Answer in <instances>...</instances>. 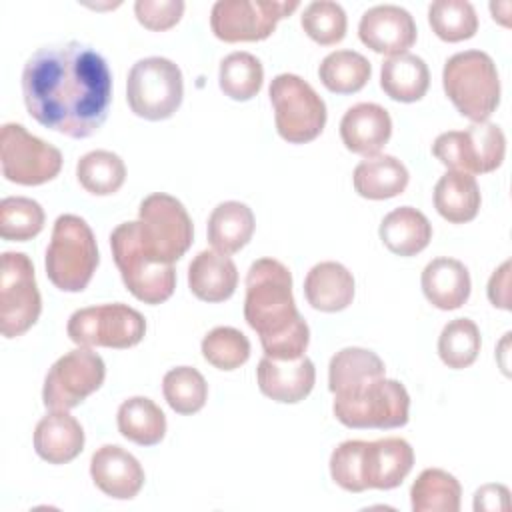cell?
Instances as JSON below:
<instances>
[{
	"instance_id": "7402d4cb",
	"label": "cell",
	"mask_w": 512,
	"mask_h": 512,
	"mask_svg": "<svg viewBox=\"0 0 512 512\" xmlns=\"http://www.w3.org/2000/svg\"><path fill=\"white\" fill-rule=\"evenodd\" d=\"M422 292L438 310H456L470 298L472 280L468 268L448 256L430 260L422 270Z\"/></svg>"
},
{
	"instance_id": "4316f807",
	"label": "cell",
	"mask_w": 512,
	"mask_h": 512,
	"mask_svg": "<svg viewBox=\"0 0 512 512\" xmlns=\"http://www.w3.org/2000/svg\"><path fill=\"white\" fill-rule=\"evenodd\" d=\"M378 234L392 254L416 256L430 244L432 224L420 210L400 206L382 218Z\"/></svg>"
},
{
	"instance_id": "603a6c76",
	"label": "cell",
	"mask_w": 512,
	"mask_h": 512,
	"mask_svg": "<svg viewBox=\"0 0 512 512\" xmlns=\"http://www.w3.org/2000/svg\"><path fill=\"white\" fill-rule=\"evenodd\" d=\"M188 286L202 302H224L238 286V268L228 254L202 250L188 266Z\"/></svg>"
},
{
	"instance_id": "cb8c5ba5",
	"label": "cell",
	"mask_w": 512,
	"mask_h": 512,
	"mask_svg": "<svg viewBox=\"0 0 512 512\" xmlns=\"http://www.w3.org/2000/svg\"><path fill=\"white\" fill-rule=\"evenodd\" d=\"M304 296L314 310L340 312L354 300V276L340 262H318L306 274Z\"/></svg>"
},
{
	"instance_id": "6da1fadb",
	"label": "cell",
	"mask_w": 512,
	"mask_h": 512,
	"mask_svg": "<svg viewBox=\"0 0 512 512\" xmlns=\"http://www.w3.org/2000/svg\"><path fill=\"white\" fill-rule=\"evenodd\" d=\"M28 114L70 138H88L106 122L112 74L90 46L70 40L38 48L22 70Z\"/></svg>"
},
{
	"instance_id": "b9f144b4",
	"label": "cell",
	"mask_w": 512,
	"mask_h": 512,
	"mask_svg": "<svg viewBox=\"0 0 512 512\" xmlns=\"http://www.w3.org/2000/svg\"><path fill=\"white\" fill-rule=\"evenodd\" d=\"M364 440H346L330 454V476L346 492H364L360 478V452Z\"/></svg>"
},
{
	"instance_id": "ee69618b",
	"label": "cell",
	"mask_w": 512,
	"mask_h": 512,
	"mask_svg": "<svg viewBox=\"0 0 512 512\" xmlns=\"http://www.w3.org/2000/svg\"><path fill=\"white\" fill-rule=\"evenodd\" d=\"M474 510H510V490L504 484H484L474 494Z\"/></svg>"
},
{
	"instance_id": "d4e9b609",
	"label": "cell",
	"mask_w": 512,
	"mask_h": 512,
	"mask_svg": "<svg viewBox=\"0 0 512 512\" xmlns=\"http://www.w3.org/2000/svg\"><path fill=\"white\" fill-rule=\"evenodd\" d=\"M382 376H386L382 358L360 346L338 350L328 364V388L334 396H348Z\"/></svg>"
},
{
	"instance_id": "7bdbcfd3",
	"label": "cell",
	"mask_w": 512,
	"mask_h": 512,
	"mask_svg": "<svg viewBox=\"0 0 512 512\" xmlns=\"http://www.w3.org/2000/svg\"><path fill=\"white\" fill-rule=\"evenodd\" d=\"M134 14L144 28L162 32L180 22L184 14V2L182 0H136Z\"/></svg>"
},
{
	"instance_id": "f35d334b",
	"label": "cell",
	"mask_w": 512,
	"mask_h": 512,
	"mask_svg": "<svg viewBox=\"0 0 512 512\" xmlns=\"http://www.w3.org/2000/svg\"><path fill=\"white\" fill-rule=\"evenodd\" d=\"M44 228L42 206L26 196H8L0 202V236L10 242H26Z\"/></svg>"
},
{
	"instance_id": "2e32d148",
	"label": "cell",
	"mask_w": 512,
	"mask_h": 512,
	"mask_svg": "<svg viewBox=\"0 0 512 512\" xmlns=\"http://www.w3.org/2000/svg\"><path fill=\"white\" fill-rule=\"evenodd\" d=\"M358 36L370 50L386 56L404 54L418 36L412 14L396 4L368 8L358 24Z\"/></svg>"
},
{
	"instance_id": "f1b7e54d",
	"label": "cell",
	"mask_w": 512,
	"mask_h": 512,
	"mask_svg": "<svg viewBox=\"0 0 512 512\" xmlns=\"http://www.w3.org/2000/svg\"><path fill=\"white\" fill-rule=\"evenodd\" d=\"M254 226V214L244 202H220L208 218V242L214 250L230 256L250 242Z\"/></svg>"
},
{
	"instance_id": "ba28073f",
	"label": "cell",
	"mask_w": 512,
	"mask_h": 512,
	"mask_svg": "<svg viewBox=\"0 0 512 512\" xmlns=\"http://www.w3.org/2000/svg\"><path fill=\"white\" fill-rule=\"evenodd\" d=\"M270 102L276 130L290 144H306L318 138L326 126V104L318 92L298 74H278L272 78Z\"/></svg>"
},
{
	"instance_id": "ab89813d",
	"label": "cell",
	"mask_w": 512,
	"mask_h": 512,
	"mask_svg": "<svg viewBox=\"0 0 512 512\" xmlns=\"http://www.w3.org/2000/svg\"><path fill=\"white\" fill-rule=\"evenodd\" d=\"M202 356L218 370H236L250 358V340L232 326H216L202 338Z\"/></svg>"
},
{
	"instance_id": "ac0fdd59",
	"label": "cell",
	"mask_w": 512,
	"mask_h": 512,
	"mask_svg": "<svg viewBox=\"0 0 512 512\" xmlns=\"http://www.w3.org/2000/svg\"><path fill=\"white\" fill-rule=\"evenodd\" d=\"M90 476L96 488L114 500H132L146 480L138 458L118 444H104L92 454Z\"/></svg>"
},
{
	"instance_id": "9a60e30c",
	"label": "cell",
	"mask_w": 512,
	"mask_h": 512,
	"mask_svg": "<svg viewBox=\"0 0 512 512\" xmlns=\"http://www.w3.org/2000/svg\"><path fill=\"white\" fill-rule=\"evenodd\" d=\"M298 6V0H218L210 12V28L224 42L266 40Z\"/></svg>"
},
{
	"instance_id": "9c48e42d",
	"label": "cell",
	"mask_w": 512,
	"mask_h": 512,
	"mask_svg": "<svg viewBox=\"0 0 512 512\" xmlns=\"http://www.w3.org/2000/svg\"><path fill=\"white\" fill-rule=\"evenodd\" d=\"M184 78L176 62L148 56L132 64L126 78L130 110L144 120H166L182 104Z\"/></svg>"
},
{
	"instance_id": "8fae6325",
	"label": "cell",
	"mask_w": 512,
	"mask_h": 512,
	"mask_svg": "<svg viewBox=\"0 0 512 512\" xmlns=\"http://www.w3.org/2000/svg\"><path fill=\"white\" fill-rule=\"evenodd\" d=\"M68 338L78 346L132 348L146 334L144 316L122 302L100 304L76 310L66 324Z\"/></svg>"
},
{
	"instance_id": "3957f363",
	"label": "cell",
	"mask_w": 512,
	"mask_h": 512,
	"mask_svg": "<svg viewBox=\"0 0 512 512\" xmlns=\"http://www.w3.org/2000/svg\"><path fill=\"white\" fill-rule=\"evenodd\" d=\"M98 262V246L88 222L76 214L58 216L44 258L48 280L62 292H82Z\"/></svg>"
},
{
	"instance_id": "f546056e",
	"label": "cell",
	"mask_w": 512,
	"mask_h": 512,
	"mask_svg": "<svg viewBox=\"0 0 512 512\" xmlns=\"http://www.w3.org/2000/svg\"><path fill=\"white\" fill-rule=\"evenodd\" d=\"M380 86L392 100L416 102L428 92L430 70L416 54L388 56L380 68Z\"/></svg>"
},
{
	"instance_id": "836d02e7",
	"label": "cell",
	"mask_w": 512,
	"mask_h": 512,
	"mask_svg": "<svg viewBox=\"0 0 512 512\" xmlns=\"http://www.w3.org/2000/svg\"><path fill=\"white\" fill-rule=\"evenodd\" d=\"M80 186L94 196H110L118 192L126 180L124 160L110 150L86 152L76 164Z\"/></svg>"
},
{
	"instance_id": "277c9868",
	"label": "cell",
	"mask_w": 512,
	"mask_h": 512,
	"mask_svg": "<svg viewBox=\"0 0 512 512\" xmlns=\"http://www.w3.org/2000/svg\"><path fill=\"white\" fill-rule=\"evenodd\" d=\"M442 86L456 110L472 122H484L500 104V76L490 54L464 50L442 68Z\"/></svg>"
},
{
	"instance_id": "d590c367",
	"label": "cell",
	"mask_w": 512,
	"mask_h": 512,
	"mask_svg": "<svg viewBox=\"0 0 512 512\" xmlns=\"http://www.w3.org/2000/svg\"><path fill=\"white\" fill-rule=\"evenodd\" d=\"M480 346V330L470 318L450 320L438 336V356L448 368L454 370H462L474 364Z\"/></svg>"
},
{
	"instance_id": "4fadbf2b",
	"label": "cell",
	"mask_w": 512,
	"mask_h": 512,
	"mask_svg": "<svg viewBox=\"0 0 512 512\" xmlns=\"http://www.w3.org/2000/svg\"><path fill=\"white\" fill-rule=\"evenodd\" d=\"M2 176L14 184L38 186L62 170V152L30 134L22 124L6 122L0 130Z\"/></svg>"
},
{
	"instance_id": "5b68a950",
	"label": "cell",
	"mask_w": 512,
	"mask_h": 512,
	"mask_svg": "<svg viewBox=\"0 0 512 512\" xmlns=\"http://www.w3.org/2000/svg\"><path fill=\"white\" fill-rule=\"evenodd\" d=\"M110 248L128 292L144 304L166 302L176 288L174 264L156 262L142 246L138 220L118 224L110 234Z\"/></svg>"
},
{
	"instance_id": "8992f818",
	"label": "cell",
	"mask_w": 512,
	"mask_h": 512,
	"mask_svg": "<svg viewBox=\"0 0 512 512\" xmlns=\"http://www.w3.org/2000/svg\"><path fill=\"white\" fill-rule=\"evenodd\" d=\"M138 234L156 262L174 264L192 246L194 226L178 198L154 192L138 206Z\"/></svg>"
},
{
	"instance_id": "e575fe53",
	"label": "cell",
	"mask_w": 512,
	"mask_h": 512,
	"mask_svg": "<svg viewBox=\"0 0 512 512\" xmlns=\"http://www.w3.org/2000/svg\"><path fill=\"white\" fill-rule=\"evenodd\" d=\"M264 82L262 62L250 52H232L222 58L218 70L220 90L238 102L254 98Z\"/></svg>"
},
{
	"instance_id": "484cf974",
	"label": "cell",
	"mask_w": 512,
	"mask_h": 512,
	"mask_svg": "<svg viewBox=\"0 0 512 512\" xmlns=\"http://www.w3.org/2000/svg\"><path fill=\"white\" fill-rule=\"evenodd\" d=\"M408 168L390 154L364 158L352 174L354 190L368 200H386L402 194L408 186Z\"/></svg>"
},
{
	"instance_id": "5bb4252c",
	"label": "cell",
	"mask_w": 512,
	"mask_h": 512,
	"mask_svg": "<svg viewBox=\"0 0 512 512\" xmlns=\"http://www.w3.org/2000/svg\"><path fill=\"white\" fill-rule=\"evenodd\" d=\"M106 378V364L98 352L78 346L60 356L44 378L42 402L48 410H72L94 394Z\"/></svg>"
},
{
	"instance_id": "1f68e13d",
	"label": "cell",
	"mask_w": 512,
	"mask_h": 512,
	"mask_svg": "<svg viewBox=\"0 0 512 512\" xmlns=\"http://www.w3.org/2000/svg\"><path fill=\"white\" fill-rule=\"evenodd\" d=\"M460 500V482L442 468L422 470L410 488L414 512H458Z\"/></svg>"
},
{
	"instance_id": "e0dca14e",
	"label": "cell",
	"mask_w": 512,
	"mask_h": 512,
	"mask_svg": "<svg viewBox=\"0 0 512 512\" xmlns=\"http://www.w3.org/2000/svg\"><path fill=\"white\" fill-rule=\"evenodd\" d=\"M414 466L412 446L398 436L362 444L360 478L364 490H392L404 482Z\"/></svg>"
},
{
	"instance_id": "83f0119b",
	"label": "cell",
	"mask_w": 512,
	"mask_h": 512,
	"mask_svg": "<svg viewBox=\"0 0 512 512\" xmlns=\"http://www.w3.org/2000/svg\"><path fill=\"white\" fill-rule=\"evenodd\" d=\"M480 202L482 196L478 182L468 172L448 170L434 186V208L452 224L474 220L480 210Z\"/></svg>"
},
{
	"instance_id": "7c38bea8",
	"label": "cell",
	"mask_w": 512,
	"mask_h": 512,
	"mask_svg": "<svg viewBox=\"0 0 512 512\" xmlns=\"http://www.w3.org/2000/svg\"><path fill=\"white\" fill-rule=\"evenodd\" d=\"M42 312L34 264L24 252H4L0 268V332L16 338L28 332Z\"/></svg>"
},
{
	"instance_id": "74e56055",
	"label": "cell",
	"mask_w": 512,
	"mask_h": 512,
	"mask_svg": "<svg viewBox=\"0 0 512 512\" xmlns=\"http://www.w3.org/2000/svg\"><path fill=\"white\" fill-rule=\"evenodd\" d=\"M432 32L444 42H462L476 34L478 16L468 0H436L428 6Z\"/></svg>"
},
{
	"instance_id": "8d00e7d4",
	"label": "cell",
	"mask_w": 512,
	"mask_h": 512,
	"mask_svg": "<svg viewBox=\"0 0 512 512\" xmlns=\"http://www.w3.org/2000/svg\"><path fill=\"white\" fill-rule=\"evenodd\" d=\"M162 392L168 406L178 414H196L208 400L206 378L192 366H178L164 374Z\"/></svg>"
},
{
	"instance_id": "bcb514c9",
	"label": "cell",
	"mask_w": 512,
	"mask_h": 512,
	"mask_svg": "<svg viewBox=\"0 0 512 512\" xmlns=\"http://www.w3.org/2000/svg\"><path fill=\"white\" fill-rule=\"evenodd\" d=\"M490 12H492V18L502 24V26H510V2H492L490 4Z\"/></svg>"
},
{
	"instance_id": "d6986e66",
	"label": "cell",
	"mask_w": 512,
	"mask_h": 512,
	"mask_svg": "<svg viewBox=\"0 0 512 512\" xmlns=\"http://www.w3.org/2000/svg\"><path fill=\"white\" fill-rule=\"evenodd\" d=\"M258 388L264 396L282 404L304 400L316 382L314 362L304 354L296 360H274L264 356L256 368Z\"/></svg>"
},
{
	"instance_id": "d6a6232c",
	"label": "cell",
	"mask_w": 512,
	"mask_h": 512,
	"mask_svg": "<svg viewBox=\"0 0 512 512\" xmlns=\"http://www.w3.org/2000/svg\"><path fill=\"white\" fill-rule=\"evenodd\" d=\"M372 66L366 56L354 50H334L318 66L320 82L334 94H354L370 80Z\"/></svg>"
},
{
	"instance_id": "60d3db41",
	"label": "cell",
	"mask_w": 512,
	"mask_h": 512,
	"mask_svg": "<svg viewBox=\"0 0 512 512\" xmlns=\"http://www.w3.org/2000/svg\"><path fill=\"white\" fill-rule=\"evenodd\" d=\"M300 24L316 44L332 46L346 36L348 20L344 8L338 2L314 0L304 8Z\"/></svg>"
},
{
	"instance_id": "52a82bcc",
	"label": "cell",
	"mask_w": 512,
	"mask_h": 512,
	"mask_svg": "<svg viewBox=\"0 0 512 512\" xmlns=\"http://www.w3.org/2000/svg\"><path fill=\"white\" fill-rule=\"evenodd\" d=\"M332 412L348 428H400L410 418V394L402 382L382 376L348 396H334Z\"/></svg>"
},
{
	"instance_id": "f6af8a7d",
	"label": "cell",
	"mask_w": 512,
	"mask_h": 512,
	"mask_svg": "<svg viewBox=\"0 0 512 512\" xmlns=\"http://www.w3.org/2000/svg\"><path fill=\"white\" fill-rule=\"evenodd\" d=\"M508 286H510V260L502 262V266L498 270H494V274L488 280V300L496 308L510 310Z\"/></svg>"
},
{
	"instance_id": "7a4b0ae2",
	"label": "cell",
	"mask_w": 512,
	"mask_h": 512,
	"mask_svg": "<svg viewBox=\"0 0 512 512\" xmlns=\"http://www.w3.org/2000/svg\"><path fill=\"white\" fill-rule=\"evenodd\" d=\"M244 318L260 336L264 356L274 360H296L304 356L310 328L300 316L292 274L276 258H258L246 274Z\"/></svg>"
},
{
	"instance_id": "30bf717a",
	"label": "cell",
	"mask_w": 512,
	"mask_h": 512,
	"mask_svg": "<svg viewBox=\"0 0 512 512\" xmlns=\"http://www.w3.org/2000/svg\"><path fill=\"white\" fill-rule=\"evenodd\" d=\"M432 154L448 170L488 174L504 162L506 136L494 122H472L466 130L442 132L432 144Z\"/></svg>"
},
{
	"instance_id": "ffe728a7",
	"label": "cell",
	"mask_w": 512,
	"mask_h": 512,
	"mask_svg": "<svg viewBox=\"0 0 512 512\" xmlns=\"http://www.w3.org/2000/svg\"><path fill=\"white\" fill-rule=\"evenodd\" d=\"M392 136V118L388 110L374 102L350 106L340 120L342 144L360 156H376Z\"/></svg>"
},
{
	"instance_id": "4dcf8cb0",
	"label": "cell",
	"mask_w": 512,
	"mask_h": 512,
	"mask_svg": "<svg viewBox=\"0 0 512 512\" xmlns=\"http://www.w3.org/2000/svg\"><path fill=\"white\" fill-rule=\"evenodd\" d=\"M116 424L118 432L138 446H154L162 442L166 434L164 412L146 396H132L124 400L118 408Z\"/></svg>"
},
{
	"instance_id": "44dd1931",
	"label": "cell",
	"mask_w": 512,
	"mask_h": 512,
	"mask_svg": "<svg viewBox=\"0 0 512 512\" xmlns=\"http://www.w3.org/2000/svg\"><path fill=\"white\" fill-rule=\"evenodd\" d=\"M34 450L48 464H68L84 450V428L68 410H50L34 428Z\"/></svg>"
}]
</instances>
